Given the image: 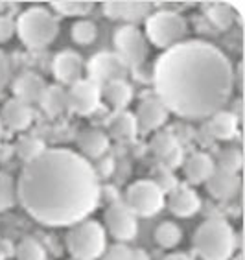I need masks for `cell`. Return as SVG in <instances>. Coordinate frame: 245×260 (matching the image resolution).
Segmentation results:
<instances>
[{
	"instance_id": "cell-1",
	"label": "cell",
	"mask_w": 245,
	"mask_h": 260,
	"mask_svg": "<svg viewBox=\"0 0 245 260\" xmlns=\"http://www.w3.org/2000/svg\"><path fill=\"white\" fill-rule=\"evenodd\" d=\"M94 166L66 148L45 150L26 162L17 181L24 210L46 227H72L94 212L100 201Z\"/></svg>"
},
{
	"instance_id": "cell-2",
	"label": "cell",
	"mask_w": 245,
	"mask_h": 260,
	"mask_svg": "<svg viewBox=\"0 0 245 260\" xmlns=\"http://www.w3.org/2000/svg\"><path fill=\"white\" fill-rule=\"evenodd\" d=\"M153 85L168 113L203 120L230 100L234 69L218 46L197 39L183 41L157 59Z\"/></svg>"
},
{
	"instance_id": "cell-3",
	"label": "cell",
	"mask_w": 245,
	"mask_h": 260,
	"mask_svg": "<svg viewBox=\"0 0 245 260\" xmlns=\"http://www.w3.org/2000/svg\"><path fill=\"white\" fill-rule=\"evenodd\" d=\"M236 245L234 229L223 218L203 221L194 235V247L203 260H230Z\"/></svg>"
},
{
	"instance_id": "cell-4",
	"label": "cell",
	"mask_w": 245,
	"mask_h": 260,
	"mask_svg": "<svg viewBox=\"0 0 245 260\" xmlns=\"http://www.w3.org/2000/svg\"><path fill=\"white\" fill-rule=\"evenodd\" d=\"M15 28L22 45L39 50L54 43V39L59 34V20L46 8L39 6V8H30L24 13H20Z\"/></svg>"
},
{
	"instance_id": "cell-5",
	"label": "cell",
	"mask_w": 245,
	"mask_h": 260,
	"mask_svg": "<svg viewBox=\"0 0 245 260\" xmlns=\"http://www.w3.org/2000/svg\"><path fill=\"white\" fill-rule=\"evenodd\" d=\"M68 253L78 260H96L103 255L107 247V236L101 223L94 220H83L72 225L66 236Z\"/></svg>"
},
{
	"instance_id": "cell-6",
	"label": "cell",
	"mask_w": 245,
	"mask_h": 260,
	"mask_svg": "<svg viewBox=\"0 0 245 260\" xmlns=\"http://www.w3.org/2000/svg\"><path fill=\"white\" fill-rule=\"evenodd\" d=\"M188 26L183 15L175 11H157L146 19V39L157 48H171L185 39Z\"/></svg>"
},
{
	"instance_id": "cell-7",
	"label": "cell",
	"mask_w": 245,
	"mask_h": 260,
	"mask_svg": "<svg viewBox=\"0 0 245 260\" xmlns=\"http://www.w3.org/2000/svg\"><path fill=\"white\" fill-rule=\"evenodd\" d=\"M115 48L116 54L129 69L142 65L150 55V43L146 35L136 26L131 24L120 26L115 31Z\"/></svg>"
},
{
	"instance_id": "cell-8",
	"label": "cell",
	"mask_w": 245,
	"mask_h": 260,
	"mask_svg": "<svg viewBox=\"0 0 245 260\" xmlns=\"http://www.w3.org/2000/svg\"><path fill=\"white\" fill-rule=\"evenodd\" d=\"M127 207L135 216L150 218L164 207V194L151 179L135 181L125 194Z\"/></svg>"
},
{
	"instance_id": "cell-9",
	"label": "cell",
	"mask_w": 245,
	"mask_h": 260,
	"mask_svg": "<svg viewBox=\"0 0 245 260\" xmlns=\"http://www.w3.org/2000/svg\"><path fill=\"white\" fill-rule=\"evenodd\" d=\"M89 78L87 80L94 81L96 85L105 87L111 81L125 80L129 74V67L120 59L116 52H100L90 57L85 67Z\"/></svg>"
},
{
	"instance_id": "cell-10",
	"label": "cell",
	"mask_w": 245,
	"mask_h": 260,
	"mask_svg": "<svg viewBox=\"0 0 245 260\" xmlns=\"http://www.w3.org/2000/svg\"><path fill=\"white\" fill-rule=\"evenodd\" d=\"M101 102V87L96 85L94 81L90 80H80L76 81L74 85L68 87L66 92V107L70 111H74L76 115L87 116L90 113H94L96 107Z\"/></svg>"
},
{
	"instance_id": "cell-11",
	"label": "cell",
	"mask_w": 245,
	"mask_h": 260,
	"mask_svg": "<svg viewBox=\"0 0 245 260\" xmlns=\"http://www.w3.org/2000/svg\"><path fill=\"white\" fill-rule=\"evenodd\" d=\"M103 218L109 235L118 242H129L136 236V231H138L136 216L124 203H113L105 210Z\"/></svg>"
},
{
	"instance_id": "cell-12",
	"label": "cell",
	"mask_w": 245,
	"mask_h": 260,
	"mask_svg": "<svg viewBox=\"0 0 245 260\" xmlns=\"http://www.w3.org/2000/svg\"><path fill=\"white\" fill-rule=\"evenodd\" d=\"M83 57L74 50H63L54 57L52 63V72L55 80L63 85H74L76 81L83 80Z\"/></svg>"
},
{
	"instance_id": "cell-13",
	"label": "cell",
	"mask_w": 245,
	"mask_h": 260,
	"mask_svg": "<svg viewBox=\"0 0 245 260\" xmlns=\"http://www.w3.org/2000/svg\"><path fill=\"white\" fill-rule=\"evenodd\" d=\"M103 13L113 20H124L127 24L135 26V22L146 20L151 15L150 2H103Z\"/></svg>"
},
{
	"instance_id": "cell-14",
	"label": "cell",
	"mask_w": 245,
	"mask_h": 260,
	"mask_svg": "<svg viewBox=\"0 0 245 260\" xmlns=\"http://www.w3.org/2000/svg\"><path fill=\"white\" fill-rule=\"evenodd\" d=\"M135 120L138 131H144V133L157 131L168 120V109L159 98H148V100L140 102V105L136 107Z\"/></svg>"
},
{
	"instance_id": "cell-15",
	"label": "cell",
	"mask_w": 245,
	"mask_h": 260,
	"mask_svg": "<svg viewBox=\"0 0 245 260\" xmlns=\"http://www.w3.org/2000/svg\"><path fill=\"white\" fill-rule=\"evenodd\" d=\"M31 120H33V111L28 104L11 98L2 105L0 111V122L10 127L11 131H24L30 127Z\"/></svg>"
},
{
	"instance_id": "cell-16",
	"label": "cell",
	"mask_w": 245,
	"mask_h": 260,
	"mask_svg": "<svg viewBox=\"0 0 245 260\" xmlns=\"http://www.w3.org/2000/svg\"><path fill=\"white\" fill-rule=\"evenodd\" d=\"M168 207H170L171 214H175L177 218H192L201 209V200L194 188L179 185L175 190L170 192Z\"/></svg>"
},
{
	"instance_id": "cell-17",
	"label": "cell",
	"mask_w": 245,
	"mask_h": 260,
	"mask_svg": "<svg viewBox=\"0 0 245 260\" xmlns=\"http://www.w3.org/2000/svg\"><path fill=\"white\" fill-rule=\"evenodd\" d=\"M46 83L41 76L33 74V72H24L15 80L13 85V92H15L17 100L24 102V104H41L43 96L46 92Z\"/></svg>"
},
{
	"instance_id": "cell-18",
	"label": "cell",
	"mask_w": 245,
	"mask_h": 260,
	"mask_svg": "<svg viewBox=\"0 0 245 260\" xmlns=\"http://www.w3.org/2000/svg\"><path fill=\"white\" fill-rule=\"evenodd\" d=\"M240 175L229 174L220 168L212 172L208 179H206V190L216 200H230L236 192L240 190Z\"/></svg>"
},
{
	"instance_id": "cell-19",
	"label": "cell",
	"mask_w": 245,
	"mask_h": 260,
	"mask_svg": "<svg viewBox=\"0 0 245 260\" xmlns=\"http://www.w3.org/2000/svg\"><path fill=\"white\" fill-rule=\"evenodd\" d=\"M78 148L81 150L83 155L100 159L109 148V137L98 127H89V129H83L78 135Z\"/></svg>"
},
{
	"instance_id": "cell-20",
	"label": "cell",
	"mask_w": 245,
	"mask_h": 260,
	"mask_svg": "<svg viewBox=\"0 0 245 260\" xmlns=\"http://www.w3.org/2000/svg\"><path fill=\"white\" fill-rule=\"evenodd\" d=\"M216 170V162L214 159L208 155V153H203V151H197L190 159L186 160L185 166V174L186 179L190 181L192 185H199V183H206L212 172Z\"/></svg>"
},
{
	"instance_id": "cell-21",
	"label": "cell",
	"mask_w": 245,
	"mask_h": 260,
	"mask_svg": "<svg viewBox=\"0 0 245 260\" xmlns=\"http://www.w3.org/2000/svg\"><path fill=\"white\" fill-rule=\"evenodd\" d=\"M238 118L230 111H218L208 118V133L214 139L230 140L238 133Z\"/></svg>"
},
{
	"instance_id": "cell-22",
	"label": "cell",
	"mask_w": 245,
	"mask_h": 260,
	"mask_svg": "<svg viewBox=\"0 0 245 260\" xmlns=\"http://www.w3.org/2000/svg\"><path fill=\"white\" fill-rule=\"evenodd\" d=\"M101 98L113 107V109L124 111L133 100V89L125 80H116L101 87Z\"/></svg>"
},
{
	"instance_id": "cell-23",
	"label": "cell",
	"mask_w": 245,
	"mask_h": 260,
	"mask_svg": "<svg viewBox=\"0 0 245 260\" xmlns=\"http://www.w3.org/2000/svg\"><path fill=\"white\" fill-rule=\"evenodd\" d=\"M111 133L115 139L122 140V142H133L138 135V125H136L135 115H131L127 111H120L111 120Z\"/></svg>"
},
{
	"instance_id": "cell-24",
	"label": "cell",
	"mask_w": 245,
	"mask_h": 260,
	"mask_svg": "<svg viewBox=\"0 0 245 260\" xmlns=\"http://www.w3.org/2000/svg\"><path fill=\"white\" fill-rule=\"evenodd\" d=\"M203 8H205V15L208 17V20L218 30H229L230 26L236 22V13L230 4L208 2V4H203Z\"/></svg>"
},
{
	"instance_id": "cell-25",
	"label": "cell",
	"mask_w": 245,
	"mask_h": 260,
	"mask_svg": "<svg viewBox=\"0 0 245 260\" xmlns=\"http://www.w3.org/2000/svg\"><path fill=\"white\" fill-rule=\"evenodd\" d=\"M43 109L48 113V116H57L66 109V92L61 87H46V92L41 100Z\"/></svg>"
},
{
	"instance_id": "cell-26",
	"label": "cell",
	"mask_w": 245,
	"mask_h": 260,
	"mask_svg": "<svg viewBox=\"0 0 245 260\" xmlns=\"http://www.w3.org/2000/svg\"><path fill=\"white\" fill-rule=\"evenodd\" d=\"M155 242L160 245V247H164V249H173L179 245V242L183 240V233H181L179 225H175L171 221H164V223H160L159 227L155 229V235H153Z\"/></svg>"
},
{
	"instance_id": "cell-27",
	"label": "cell",
	"mask_w": 245,
	"mask_h": 260,
	"mask_svg": "<svg viewBox=\"0 0 245 260\" xmlns=\"http://www.w3.org/2000/svg\"><path fill=\"white\" fill-rule=\"evenodd\" d=\"M45 150H46L45 142L41 139H37V137H20L15 146L17 157H20L24 162H31V160L37 159Z\"/></svg>"
},
{
	"instance_id": "cell-28",
	"label": "cell",
	"mask_w": 245,
	"mask_h": 260,
	"mask_svg": "<svg viewBox=\"0 0 245 260\" xmlns=\"http://www.w3.org/2000/svg\"><path fill=\"white\" fill-rule=\"evenodd\" d=\"M52 8L65 17H83L90 13L94 4L87 0H55L52 2Z\"/></svg>"
},
{
	"instance_id": "cell-29",
	"label": "cell",
	"mask_w": 245,
	"mask_h": 260,
	"mask_svg": "<svg viewBox=\"0 0 245 260\" xmlns=\"http://www.w3.org/2000/svg\"><path fill=\"white\" fill-rule=\"evenodd\" d=\"M177 146H179L177 139H175L171 133H168V131H157L155 135H153V139H151V142H150L151 151H153L160 160L170 155Z\"/></svg>"
},
{
	"instance_id": "cell-30",
	"label": "cell",
	"mask_w": 245,
	"mask_h": 260,
	"mask_svg": "<svg viewBox=\"0 0 245 260\" xmlns=\"http://www.w3.org/2000/svg\"><path fill=\"white\" fill-rule=\"evenodd\" d=\"M70 35H72V41H74L76 45L89 46L94 43L96 35H98V28H96V24L90 22V20H78V22H74V26H72Z\"/></svg>"
},
{
	"instance_id": "cell-31",
	"label": "cell",
	"mask_w": 245,
	"mask_h": 260,
	"mask_svg": "<svg viewBox=\"0 0 245 260\" xmlns=\"http://www.w3.org/2000/svg\"><path fill=\"white\" fill-rule=\"evenodd\" d=\"M243 166V157L238 148H225L218 155V168L229 174H238Z\"/></svg>"
},
{
	"instance_id": "cell-32",
	"label": "cell",
	"mask_w": 245,
	"mask_h": 260,
	"mask_svg": "<svg viewBox=\"0 0 245 260\" xmlns=\"http://www.w3.org/2000/svg\"><path fill=\"white\" fill-rule=\"evenodd\" d=\"M15 256L17 260H46V251L35 238H24L17 245Z\"/></svg>"
},
{
	"instance_id": "cell-33",
	"label": "cell",
	"mask_w": 245,
	"mask_h": 260,
	"mask_svg": "<svg viewBox=\"0 0 245 260\" xmlns=\"http://www.w3.org/2000/svg\"><path fill=\"white\" fill-rule=\"evenodd\" d=\"M17 201V185L13 183L11 175L0 174V212L15 207Z\"/></svg>"
},
{
	"instance_id": "cell-34",
	"label": "cell",
	"mask_w": 245,
	"mask_h": 260,
	"mask_svg": "<svg viewBox=\"0 0 245 260\" xmlns=\"http://www.w3.org/2000/svg\"><path fill=\"white\" fill-rule=\"evenodd\" d=\"M153 183H155L157 186H159L160 190H162V194H170L171 190H175L177 186H179V181H177V177H175V174L170 170V168H166V166H157L155 170H153Z\"/></svg>"
},
{
	"instance_id": "cell-35",
	"label": "cell",
	"mask_w": 245,
	"mask_h": 260,
	"mask_svg": "<svg viewBox=\"0 0 245 260\" xmlns=\"http://www.w3.org/2000/svg\"><path fill=\"white\" fill-rule=\"evenodd\" d=\"M129 258H131V249L127 245H122V244L109 247L100 256V260H129Z\"/></svg>"
},
{
	"instance_id": "cell-36",
	"label": "cell",
	"mask_w": 245,
	"mask_h": 260,
	"mask_svg": "<svg viewBox=\"0 0 245 260\" xmlns=\"http://www.w3.org/2000/svg\"><path fill=\"white\" fill-rule=\"evenodd\" d=\"M15 20L8 15H0V43H6V41L11 39V35L15 34Z\"/></svg>"
},
{
	"instance_id": "cell-37",
	"label": "cell",
	"mask_w": 245,
	"mask_h": 260,
	"mask_svg": "<svg viewBox=\"0 0 245 260\" xmlns=\"http://www.w3.org/2000/svg\"><path fill=\"white\" fill-rule=\"evenodd\" d=\"M113 170H115V160L107 159V157H100L98 159V166L94 168L98 177H109L113 174Z\"/></svg>"
},
{
	"instance_id": "cell-38",
	"label": "cell",
	"mask_w": 245,
	"mask_h": 260,
	"mask_svg": "<svg viewBox=\"0 0 245 260\" xmlns=\"http://www.w3.org/2000/svg\"><path fill=\"white\" fill-rule=\"evenodd\" d=\"M8 76H10V63H8L4 52L0 50V85H4L8 81Z\"/></svg>"
},
{
	"instance_id": "cell-39",
	"label": "cell",
	"mask_w": 245,
	"mask_h": 260,
	"mask_svg": "<svg viewBox=\"0 0 245 260\" xmlns=\"http://www.w3.org/2000/svg\"><path fill=\"white\" fill-rule=\"evenodd\" d=\"M129 260H150V255L142 249H131V258Z\"/></svg>"
},
{
	"instance_id": "cell-40",
	"label": "cell",
	"mask_w": 245,
	"mask_h": 260,
	"mask_svg": "<svg viewBox=\"0 0 245 260\" xmlns=\"http://www.w3.org/2000/svg\"><path fill=\"white\" fill-rule=\"evenodd\" d=\"M164 260H194V258H190V256L185 255V253H173V255L166 256Z\"/></svg>"
},
{
	"instance_id": "cell-41",
	"label": "cell",
	"mask_w": 245,
	"mask_h": 260,
	"mask_svg": "<svg viewBox=\"0 0 245 260\" xmlns=\"http://www.w3.org/2000/svg\"><path fill=\"white\" fill-rule=\"evenodd\" d=\"M232 260H243V256H241V253H238V255H236Z\"/></svg>"
},
{
	"instance_id": "cell-42",
	"label": "cell",
	"mask_w": 245,
	"mask_h": 260,
	"mask_svg": "<svg viewBox=\"0 0 245 260\" xmlns=\"http://www.w3.org/2000/svg\"><path fill=\"white\" fill-rule=\"evenodd\" d=\"M0 137H2V122H0Z\"/></svg>"
}]
</instances>
